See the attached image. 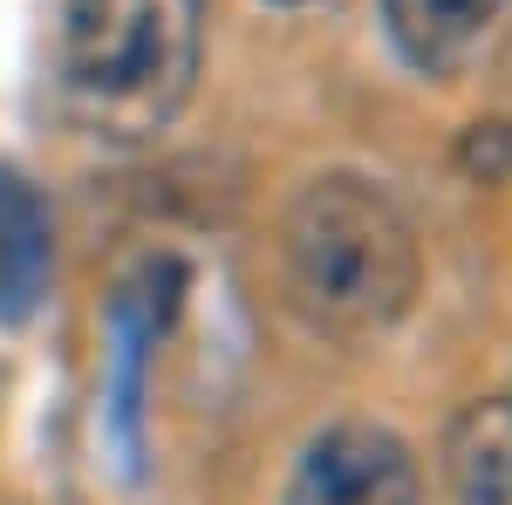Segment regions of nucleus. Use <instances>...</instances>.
Segmentation results:
<instances>
[{
    "label": "nucleus",
    "instance_id": "nucleus-5",
    "mask_svg": "<svg viewBox=\"0 0 512 505\" xmlns=\"http://www.w3.org/2000/svg\"><path fill=\"white\" fill-rule=\"evenodd\" d=\"M444 478L458 505H512V396H485L444 430Z\"/></svg>",
    "mask_w": 512,
    "mask_h": 505
},
{
    "label": "nucleus",
    "instance_id": "nucleus-4",
    "mask_svg": "<svg viewBox=\"0 0 512 505\" xmlns=\"http://www.w3.org/2000/svg\"><path fill=\"white\" fill-rule=\"evenodd\" d=\"M499 14H506V0H383L390 48L424 76H451Z\"/></svg>",
    "mask_w": 512,
    "mask_h": 505
},
{
    "label": "nucleus",
    "instance_id": "nucleus-1",
    "mask_svg": "<svg viewBox=\"0 0 512 505\" xmlns=\"http://www.w3.org/2000/svg\"><path fill=\"white\" fill-rule=\"evenodd\" d=\"M205 55L198 0H41V82L96 144H144L185 110Z\"/></svg>",
    "mask_w": 512,
    "mask_h": 505
},
{
    "label": "nucleus",
    "instance_id": "nucleus-2",
    "mask_svg": "<svg viewBox=\"0 0 512 505\" xmlns=\"http://www.w3.org/2000/svg\"><path fill=\"white\" fill-rule=\"evenodd\" d=\"M287 301L321 335H383L417 301V233L396 198L355 171L308 178L280 226Z\"/></svg>",
    "mask_w": 512,
    "mask_h": 505
},
{
    "label": "nucleus",
    "instance_id": "nucleus-3",
    "mask_svg": "<svg viewBox=\"0 0 512 505\" xmlns=\"http://www.w3.org/2000/svg\"><path fill=\"white\" fill-rule=\"evenodd\" d=\"M287 505H424V478L396 430L335 424L301 451Z\"/></svg>",
    "mask_w": 512,
    "mask_h": 505
},
{
    "label": "nucleus",
    "instance_id": "nucleus-6",
    "mask_svg": "<svg viewBox=\"0 0 512 505\" xmlns=\"http://www.w3.org/2000/svg\"><path fill=\"white\" fill-rule=\"evenodd\" d=\"M48 287V212L21 171L0 164V321L35 314Z\"/></svg>",
    "mask_w": 512,
    "mask_h": 505
},
{
    "label": "nucleus",
    "instance_id": "nucleus-8",
    "mask_svg": "<svg viewBox=\"0 0 512 505\" xmlns=\"http://www.w3.org/2000/svg\"><path fill=\"white\" fill-rule=\"evenodd\" d=\"M280 7H294V0H280Z\"/></svg>",
    "mask_w": 512,
    "mask_h": 505
},
{
    "label": "nucleus",
    "instance_id": "nucleus-7",
    "mask_svg": "<svg viewBox=\"0 0 512 505\" xmlns=\"http://www.w3.org/2000/svg\"><path fill=\"white\" fill-rule=\"evenodd\" d=\"M506 76H512V48H506Z\"/></svg>",
    "mask_w": 512,
    "mask_h": 505
}]
</instances>
